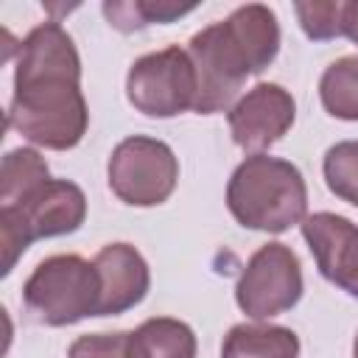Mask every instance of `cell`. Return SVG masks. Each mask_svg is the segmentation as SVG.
Instances as JSON below:
<instances>
[{"mask_svg": "<svg viewBox=\"0 0 358 358\" xmlns=\"http://www.w3.org/2000/svg\"><path fill=\"white\" fill-rule=\"evenodd\" d=\"M6 123L50 151H67L87 134L81 59L59 22H42L20 42Z\"/></svg>", "mask_w": 358, "mask_h": 358, "instance_id": "1", "label": "cell"}, {"mask_svg": "<svg viewBox=\"0 0 358 358\" xmlns=\"http://www.w3.org/2000/svg\"><path fill=\"white\" fill-rule=\"evenodd\" d=\"M227 207L246 229L285 232L299 224L308 210L302 171L288 159L252 154L229 176Z\"/></svg>", "mask_w": 358, "mask_h": 358, "instance_id": "2", "label": "cell"}, {"mask_svg": "<svg viewBox=\"0 0 358 358\" xmlns=\"http://www.w3.org/2000/svg\"><path fill=\"white\" fill-rule=\"evenodd\" d=\"M22 302L31 319L50 327L76 324L98 316L101 277L95 263L78 255L45 257L22 285Z\"/></svg>", "mask_w": 358, "mask_h": 358, "instance_id": "3", "label": "cell"}, {"mask_svg": "<svg viewBox=\"0 0 358 358\" xmlns=\"http://www.w3.org/2000/svg\"><path fill=\"white\" fill-rule=\"evenodd\" d=\"M106 176L120 201L131 207H154L173 193L179 182V162L168 143L134 134L115 145Z\"/></svg>", "mask_w": 358, "mask_h": 358, "instance_id": "4", "label": "cell"}, {"mask_svg": "<svg viewBox=\"0 0 358 358\" xmlns=\"http://www.w3.org/2000/svg\"><path fill=\"white\" fill-rule=\"evenodd\" d=\"M129 103L148 117H173L196 103V67L185 48L168 45L140 56L126 76Z\"/></svg>", "mask_w": 358, "mask_h": 358, "instance_id": "5", "label": "cell"}, {"mask_svg": "<svg viewBox=\"0 0 358 358\" xmlns=\"http://www.w3.org/2000/svg\"><path fill=\"white\" fill-rule=\"evenodd\" d=\"M302 296V266L291 246L263 243L246 263L235 285L238 308L252 319H271L291 310Z\"/></svg>", "mask_w": 358, "mask_h": 358, "instance_id": "6", "label": "cell"}, {"mask_svg": "<svg viewBox=\"0 0 358 358\" xmlns=\"http://www.w3.org/2000/svg\"><path fill=\"white\" fill-rule=\"evenodd\" d=\"M187 53L196 67V103L193 112L199 115H215L224 109H232V101L238 90L243 87L249 67L241 56L238 45L227 34L224 22H213L193 34Z\"/></svg>", "mask_w": 358, "mask_h": 358, "instance_id": "7", "label": "cell"}, {"mask_svg": "<svg viewBox=\"0 0 358 358\" xmlns=\"http://www.w3.org/2000/svg\"><path fill=\"white\" fill-rule=\"evenodd\" d=\"M296 117V103L291 92L280 84H257L243 98H238L227 115L232 140L252 154L274 145Z\"/></svg>", "mask_w": 358, "mask_h": 358, "instance_id": "8", "label": "cell"}, {"mask_svg": "<svg viewBox=\"0 0 358 358\" xmlns=\"http://www.w3.org/2000/svg\"><path fill=\"white\" fill-rule=\"evenodd\" d=\"M3 213L14 215L31 241L56 238L76 232L87 218V196L76 182L48 179L25 199L14 204H0Z\"/></svg>", "mask_w": 358, "mask_h": 358, "instance_id": "9", "label": "cell"}, {"mask_svg": "<svg viewBox=\"0 0 358 358\" xmlns=\"http://www.w3.org/2000/svg\"><path fill=\"white\" fill-rule=\"evenodd\" d=\"M302 238L322 277L350 291L358 280V224L336 213H313L302 218Z\"/></svg>", "mask_w": 358, "mask_h": 358, "instance_id": "10", "label": "cell"}, {"mask_svg": "<svg viewBox=\"0 0 358 358\" xmlns=\"http://www.w3.org/2000/svg\"><path fill=\"white\" fill-rule=\"evenodd\" d=\"M92 263L101 277L98 316H117L143 302L151 285V274L145 257L131 243H106Z\"/></svg>", "mask_w": 358, "mask_h": 358, "instance_id": "11", "label": "cell"}, {"mask_svg": "<svg viewBox=\"0 0 358 358\" xmlns=\"http://www.w3.org/2000/svg\"><path fill=\"white\" fill-rule=\"evenodd\" d=\"M232 42L238 45L241 56L246 59V67L252 76L263 73L280 50V25L268 6L263 3H246L235 8L227 20H221Z\"/></svg>", "mask_w": 358, "mask_h": 358, "instance_id": "12", "label": "cell"}, {"mask_svg": "<svg viewBox=\"0 0 358 358\" xmlns=\"http://www.w3.org/2000/svg\"><path fill=\"white\" fill-rule=\"evenodd\" d=\"M129 358H196V333L171 316L145 319L129 333Z\"/></svg>", "mask_w": 358, "mask_h": 358, "instance_id": "13", "label": "cell"}, {"mask_svg": "<svg viewBox=\"0 0 358 358\" xmlns=\"http://www.w3.org/2000/svg\"><path fill=\"white\" fill-rule=\"evenodd\" d=\"M299 338L280 324H235L221 344V358H296Z\"/></svg>", "mask_w": 358, "mask_h": 358, "instance_id": "14", "label": "cell"}, {"mask_svg": "<svg viewBox=\"0 0 358 358\" xmlns=\"http://www.w3.org/2000/svg\"><path fill=\"white\" fill-rule=\"evenodd\" d=\"M319 98L333 117L358 120V56H341L322 73Z\"/></svg>", "mask_w": 358, "mask_h": 358, "instance_id": "15", "label": "cell"}, {"mask_svg": "<svg viewBox=\"0 0 358 358\" xmlns=\"http://www.w3.org/2000/svg\"><path fill=\"white\" fill-rule=\"evenodd\" d=\"M196 3H173V0H115L103 3V14L109 25L117 31H137L145 25H165L185 14H190Z\"/></svg>", "mask_w": 358, "mask_h": 358, "instance_id": "16", "label": "cell"}, {"mask_svg": "<svg viewBox=\"0 0 358 358\" xmlns=\"http://www.w3.org/2000/svg\"><path fill=\"white\" fill-rule=\"evenodd\" d=\"M48 162L34 148H14L3 157L0 171V201L14 204L25 199L31 190H36L42 182H48Z\"/></svg>", "mask_w": 358, "mask_h": 358, "instance_id": "17", "label": "cell"}, {"mask_svg": "<svg viewBox=\"0 0 358 358\" xmlns=\"http://www.w3.org/2000/svg\"><path fill=\"white\" fill-rule=\"evenodd\" d=\"M322 171L330 193L358 207V140H341L330 145L324 154Z\"/></svg>", "mask_w": 358, "mask_h": 358, "instance_id": "18", "label": "cell"}, {"mask_svg": "<svg viewBox=\"0 0 358 358\" xmlns=\"http://www.w3.org/2000/svg\"><path fill=\"white\" fill-rule=\"evenodd\" d=\"M296 20L302 25V31L316 39H333V36H344V3L341 0H330V3H296L294 6Z\"/></svg>", "mask_w": 358, "mask_h": 358, "instance_id": "19", "label": "cell"}, {"mask_svg": "<svg viewBox=\"0 0 358 358\" xmlns=\"http://www.w3.org/2000/svg\"><path fill=\"white\" fill-rule=\"evenodd\" d=\"M67 358H129V333H90L78 336Z\"/></svg>", "mask_w": 358, "mask_h": 358, "instance_id": "20", "label": "cell"}, {"mask_svg": "<svg viewBox=\"0 0 358 358\" xmlns=\"http://www.w3.org/2000/svg\"><path fill=\"white\" fill-rule=\"evenodd\" d=\"M344 36L358 45V0L344 3Z\"/></svg>", "mask_w": 358, "mask_h": 358, "instance_id": "21", "label": "cell"}, {"mask_svg": "<svg viewBox=\"0 0 358 358\" xmlns=\"http://www.w3.org/2000/svg\"><path fill=\"white\" fill-rule=\"evenodd\" d=\"M352 358H358V336H355V341H352Z\"/></svg>", "mask_w": 358, "mask_h": 358, "instance_id": "22", "label": "cell"}, {"mask_svg": "<svg viewBox=\"0 0 358 358\" xmlns=\"http://www.w3.org/2000/svg\"><path fill=\"white\" fill-rule=\"evenodd\" d=\"M347 294H352V296H358V280H355V285H352V288H350Z\"/></svg>", "mask_w": 358, "mask_h": 358, "instance_id": "23", "label": "cell"}]
</instances>
